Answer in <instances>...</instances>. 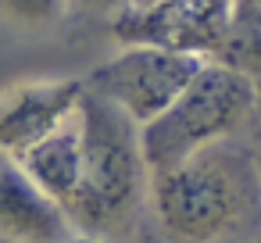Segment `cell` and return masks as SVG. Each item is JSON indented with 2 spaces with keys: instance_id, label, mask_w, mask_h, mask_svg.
I'll use <instances>...</instances> for the list:
<instances>
[{
  "instance_id": "9c48e42d",
  "label": "cell",
  "mask_w": 261,
  "mask_h": 243,
  "mask_svg": "<svg viewBox=\"0 0 261 243\" xmlns=\"http://www.w3.org/2000/svg\"><path fill=\"white\" fill-rule=\"evenodd\" d=\"M215 61L243 72L261 90V0H236L232 4V22Z\"/></svg>"
},
{
  "instance_id": "7a4b0ae2",
  "label": "cell",
  "mask_w": 261,
  "mask_h": 243,
  "mask_svg": "<svg viewBox=\"0 0 261 243\" xmlns=\"http://www.w3.org/2000/svg\"><path fill=\"white\" fill-rule=\"evenodd\" d=\"M79 129H83V182L75 197L65 204V214L72 232L111 239L125 232L147 207L150 172L140 147V125L122 107L83 86Z\"/></svg>"
},
{
  "instance_id": "8992f818",
  "label": "cell",
  "mask_w": 261,
  "mask_h": 243,
  "mask_svg": "<svg viewBox=\"0 0 261 243\" xmlns=\"http://www.w3.org/2000/svg\"><path fill=\"white\" fill-rule=\"evenodd\" d=\"M83 97V79H22L0 90V154L22 157L50 129H58Z\"/></svg>"
},
{
  "instance_id": "ba28073f",
  "label": "cell",
  "mask_w": 261,
  "mask_h": 243,
  "mask_svg": "<svg viewBox=\"0 0 261 243\" xmlns=\"http://www.w3.org/2000/svg\"><path fill=\"white\" fill-rule=\"evenodd\" d=\"M18 165H22L25 175H29L50 200H58L61 211H65V204L75 197V190H79V182H83V129H79V107H75L58 129H50L40 143H33V147L18 157Z\"/></svg>"
},
{
  "instance_id": "3957f363",
  "label": "cell",
  "mask_w": 261,
  "mask_h": 243,
  "mask_svg": "<svg viewBox=\"0 0 261 243\" xmlns=\"http://www.w3.org/2000/svg\"><path fill=\"white\" fill-rule=\"evenodd\" d=\"M261 90L243 72L207 58L182 93L147 125H140V147L147 172H165L197 150L232 140L257 111Z\"/></svg>"
},
{
  "instance_id": "277c9868",
  "label": "cell",
  "mask_w": 261,
  "mask_h": 243,
  "mask_svg": "<svg viewBox=\"0 0 261 243\" xmlns=\"http://www.w3.org/2000/svg\"><path fill=\"white\" fill-rule=\"evenodd\" d=\"M200 65H204V58L129 43L115 58L90 68L83 75V86L90 93L111 100L115 107H122L136 125H147L182 93V86L197 75Z\"/></svg>"
},
{
  "instance_id": "4fadbf2b",
  "label": "cell",
  "mask_w": 261,
  "mask_h": 243,
  "mask_svg": "<svg viewBox=\"0 0 261 243\" xmlns=\"http://www.w3.org/2000/svg\"><path fill=\"white\" fill-rule=\"evenodd\" d=\"M140 4H150V0H133V4H129V8H140Z\"/></svg>"
},
{
  "instance_id": "6da1fadb",
  "label": "cell",
  "mask_w": 261,
  "mask_h": 243,
  "mask_svg": "<svg viewBox=\"0 0 261 243\" xmlns=\"http://www.w3.org/2000/svg\"><path fill=\"white\" fill-rule=\"evenodd\" d=\"M147 207L165 243H254L261 236V172L254 150L222 140L154 172Z\"/></svg>"
},
{
  "instance_id": "52a82bcc",
  "label": "cell",
  "mask_w": 261,
  "mask_h": 243,
  "mask_svg": "<svg viewBox=\"0 0 261 243\" xmlns=\"http://www.w3.org/2000/svg\"><path fill=\"white\" fill-rule=\"evenodd\" d=\"M75 232L58 200H50L18 165L0 154V243H68Z\"/></svg>"
},
{
  "instance_id": "7c38bea8",
  "label": "cell",
  "mask_w": 261,
  "mask_h": 243,
  "mask_svg": "<svg viewBox=\"0 0 261 243\" xmlns=\"http://www.w3.org/2000/svg\"><path fill=\"white\" fill-rule=\"evenodd\" d=\"M250 150H254V161H257V172H261V132H257V140H254Z\"/></svg>"
},
{
  "instance_id": "5bb4252c",
  "label": "cell",
  "mask_w": 261,
  "mask_h": 243,
  "mask_svg": "<svg viewBox=\"0 0 261 243\" xmlns=\"http://www.w3.org/2000/svg\"><path fill=\"white\" fill-rule=\"evenodd\" d=\"M254 243H261V236H257V239H254Z\"/></svg>"
},
{
  "instance_id": "8fae6325",
  "label": "cell",
  "mask_w": 261,
  "mask_h": 243,
  "mask_svg": "<svg viewBox=\"0 0 261 243\" xmlns=\"http://www.w3.org/2000/svg\"><path fill=\"white\" fill-rule=\"evenodd\" d=\"M133 0H68V18H79V22H104L111 25Z\"/></svg>"
},
{
  "instance_id": "5b68a950",
  "label": "cell",
  "mask_w": 261,
  "mask_h": 243,
  "mask_svg": "<svg viewBox=\"0 0 261 243\" xmlns=\"http://www.w3.org/2000/svg\"><path fill=\"white\" fill-rule=\"evenodd\" d=\"M236 0H150L140 8H125L108 29L129 47H161L190 58H215L225 43Z\"/></svg>"
},
{
  "instance_id": "30bf717a",
  "label": "cell",
  "mask_w": 261,
  "mask_h": 243,
  "mask_svg": "<svg viewBox=\"0 0 261 243\" xmlns=\"http://www.w3.org/2000/svg\"><path fill=\"white\" fill-rule=\"evenodd\" d=\"M0 18L18 33L43 36L65 25L68 0H0Z\"/></svg>"
}]
</instances>
